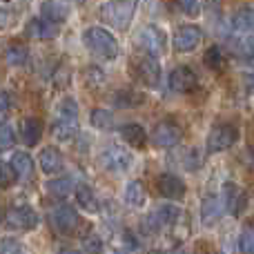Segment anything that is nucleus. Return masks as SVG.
<instances>
[{
  "label": "nucleus",
  "mask_w": 254,
  "mask_h": 254,
  "mask_svg": "<svg viewBox=\"0 0 254 254\" xmlns=\"http://www.w3.org/2000/svg\"><path fill=\"white\" fill-rule=\"evenodd\" d=\"M136 7H138V0H110L103 4L98 13H101L103 22H107L119 31H125L134 20Z\"/></svg>",
  "instance_id": "obj_1"
},
{
  "label": "nucleus",
  "mask_w": 254,
  "mask_h": 254,
  "mask_svg": "<svg viewBox=\"0 0 254 254\" xmlns=\"http://www.w3.org/2000/svg\"><path fill=\"white\" fill-rule=\"evenodd\" d=\"M83 43L94 56L105 58V61H114L119 56V43L116 38L103 27H89L83 34Z\"/></svg>",
  "instance_id": "obj_2"
},
{
  "label": "nucleus",
  "mask_w": 254,
  "mask_h": 254,
  "mask_svg": "<svg viewBox=\"0 0 254 254\" xmlns=\"http://www.w3.org/2000/svg\"><path fill=\"white\" fill-rule=\"evenodd\" d=\"M52 134L56 136L58 140H71L76 134H78V107L71 98L63 101L56 110V121H54Z\"/></svg>",
  "instance_id": "obj_3"
},
{
  "label": "nucleus",
  "mask_w": 254,
  "mask_h": 254,
  "mask_svg": "<svg viewBox=\"0 0 254 254\" xmlns=\"http://www.w3.org/2000/svg\"><path fill=\"white\" fill-rule=\"evenodd\" d=\"M131 74L138 83L147 85V87H156L161 83V65H158L156 56L152 54H140V56L131 58Z\"/></svg>",
  "instance_id": "obj_4"
},
{
  "label": "nucleus",
  "mask_w": 254,
  "mask_h": 254,
  "mask_svg": "<svg viewBox=\"0 0 254 254\" xmlns=\"http://www.w3.org/2000/svg\"><path fill=\"white\" fill-rule=\"evenodd\" d=\"M239 140V129L234 127L232 123H219L210 129L207 134V154H219V152H225L230 149L234 143Z\"/></svg>",
  "instance_id": "obj_5"
},
{
  "label": "nucleus",
  "mask_w": 254,
  "mask_h": 254,
  "mask_svg": "<svg viewBox=\"0 0 254 254\" xmlns=\"http://www.w3.org/2000/svg\"><path fill=\"white\" fill-rule=\"evenodd\" d=\"M136 45L143 49L145 54H152V56H161L167 47V36L161 27L156 25H147L138 31L136 36Z\"/></svg>",
  "instance_id": "obj_6"
},
{
  "label": "nucleus",
  "mask_w": 254,
  "mask_h": 254,
  "mask_svg": "<svg viewBox=\"0 0 254 254\" xmlns=\"http://www.w3.org/2000/svg\"><path fill=\"white\" fill-rule=\"evenodd\" d=\"M181 138H183V129L174 121H161L152 129V143L161 149L176 147L181 143Z\"/></svg>",
  "instance_id": "obj_7"
},
{
  "label": "nucleus",
  "mask_w": 254,
  "mask_h": 254,
  "mask_svg": "<svg viewBox=\"0 0 254 254\" xmlns=\"http://www.w3.org/2000/svg\"><path fill=\"white\" fill-rule=\"evenodd\" d=\"M167 85H170L172 92L176 94H190L198 87V76L192 67L188 65H179L170 71V78H167Z\"/></svg>",
  "instance_id": "obj_8"
},
{
  "label": "nucleus",
  "mask_w": 254,
  "mask_h": 254,
  "mask_svg": "<svg viewBox=\"0 0 254 254\" xmlns=\"http://www.w3.org/2000/svg\"><path fill=\"white\" fill-rule=\"evenodd\" d=\"M98 161H101V165L105 167L107 172H116V174H121V172H125L127 167L131 165V154L127 152L125 147L110 145V147H105L101 152Z\"/></svg>",
  "instance_id": "obj_9"
},
{
  "label": "nucleus",
  "mask_w": 254,
  "mask_h": 254,
  "mask_svg": "<svg viewBox=\"0 0 254 254\" xmlns=\"http://www.w3.org/2000/svg\"><path fill=\"white\" fill-rule=\"evenodd\" d=\"M181 210L174 205H161L154 212H149L147 219H145V225H147L149 232H161L165 228H172V225L179 221Z\"/></svg>",
  "instance_id": "obj_10"
},
{
  "label": "nucleus",
  "mask_w": 254,
  "mask_h": 254,
  "mask_svg": "<svg viewBox=\"0 0 254 254\" xmlns=\"http://www.w3.org/2000/svg\"><path fill=\"white\" fill-rule=\"evenodd\" d=\"M52 225L58 230L61 234H76L80 230V216L78 212L74 210V207H56V210L52 212Z\"/></svg>",
  "instance_id": "obj_11"
},
{
  "label": "nucleus",
  "mask_w": 254,
  "mask_h": 254,
  "mask_svg": "<svg viewBox=\"0 0 254 254\" xmlns=\"http://www.w3.org/2000/svg\"><path fill=\"white\" fill-rule=\"evenodd\" d=\"M203 40V31L198 29L196 25H183L176 29L174 38H172V43H174V49L181 54H190L194 52V49L201 45Z\"/></svg>",
  "instance_id": "obj_12"
},
{
  "label": "nucleus",
  "mask_w": 254,
  "mask_h": 254,
  "mask_svg": "<svg viewBox=\"0 0 254 254\" xmlns=\"http://www.w3.org/2000/svg\"><path fill=\"white\" fill-rule=\"evenodd\" d=\"M7 223L16 230H36L38 228V214L29 205H13L7 212Z\"/></svg>",
  "instance_id": "obj_13"
},
{
  "label": "nucleus",
  "mask_w": 254,
  "mask_h": 254,
  "mask_svg": "<svg viewBox=\"0 0 254 254\" xmlns=\"http://www.w3.org/2000/svg\"><path fill=\"white\" fill-rule=\"evenodd\" d=\"M156 190L161 192V196H165V198H170V201H181V198L185 196V183H183V179H179L176 174H161L156 179Z\"/></svg>",
  "instance_id": "obj_14"
},
{
  "label": "nucleus",
  "mask_w": 254,
  "mask_h": 254,
  "mask_svg": "<svg viewBox=\"0 0 254 254\" xmlns=\"http://www.w3.org/2000/svg\"><path fill=\"white\" fill-rule=\"evenodd\" d=\"M40 16L49 22L61 25V22H65L67 16H69V2H67V0H45V2L40 4Z\"/></svg>",
  "instance_id": "obj_15"
},
{
  "label": "nucleus",
  "mask_w": 254,
  "mask_h": 254,
  "mask_svg": "<svg viewBox=\"0 0 254 254\" xmlns=\"http://www.w3.org/2000/svg\"><path fill=\"white\" fill-rule=\"evenodd\" d=\"M43 131H45V125H43L40 119H36V116H27V119H22L20 136H22V143H25L27 147L38 145L40 138H43Z\"/></svg>",
  "instance_id": "obj_16"
},
{
  "label": "nucleus",
  "mask_w": 254,
  "mask_h": 254,
  "mask_svg": "<svg viewBox=\"0 0 254 254\" xmlns=\"http://www.w3.org/2000/svg\"><path fill=\"white\" fill-rule=\"evenodd\" d=\"M27 36L36 38V40H52L58 36V25L45 20L43 16L34 18V20H29V25H27Z\"/></svg>",
  "instance_id": "obj_17"
},
{
  "label": "nucleus",
  "mask_w": 254,
  "mask_h": 254,
  "mask_svg": "<svg viewBox=\"0 0 254 254\" xmlns=\"http://www.w3.org/2000/svg\"><path fill=\"white\" fill-rule=\"evenodd\" d=\"M38 163H40V170L45 174H58L63 170V154L58 147L54 145H47L43 147V152L38 154Z\"/></svg>",
  "instance_id": "obj_18"
},
{
  "label": "nucleus",
  "mask_w": 254,
  "mask_h": 254,
  "mask_svg": "<svg viewBox=\"0 0 254 254\" xmlns=\"http://www.w3.org/2000/svg\"><path fill=\"white\" fill-rule=\"evenodd\" d=\"M223 212H225V205H223V201H221V198H216V196L205 198V201H203V207H201V221H203V225L216 223V221L223 216Z\"/></svg>",
  "instance_id": "obj_19"
},
{
  "label": "nucleus",
  "mask_w": 254,
  "mask_h": 254,
  "mask_svg": "<svg viewBox=\"0 0 254 254\" xmlns=\"http://www.w3.org/2000/svg\"><path fill=\"white\" fill-rule=\"evenodd\" d=\"M121 138H123L127 145L136 147V149L145 147V143H147V134H145V129L136 123H127V125L121 127Z\"/></svg>",
  "instance_id": "obj_20"
},
{
  "label": "nucleus",
  "mask_w": 254,
  "mask_h": 254,
  "mask_svg": "<svg viewBox=\"0 0 254 254\" xmlns=\"http://www.w3.org/2000/svg\"><path fill=\"white\" fill-rule=\"evenodd\" d=\"M232 27L239 34H250V31H254V7L237 9L232 16Z\"/></svg>",
  "instance_id": "obj_21"
},
{
  "label": "nucleus",
  "mask_w": 254,
  "mask_h": 254,
  "mask_svg": "<svg viewBox=\"0 0 254 254\" xmlns=\"http://www.w3.org/2000/svg\"><path fill=\"white\" fill-rule=\"evenodd\" d=\"M241 203H243V192L234 183H225V188H223V205H225V210H228L230 214L239 216V212H241Z\"/></svg>",
  "instance_id": "obj_22"
},
{
  "label": "nucleus",
  "mask_w": 254,
  "mask_h": 254,
  "mask_svg": "<svg viewBox=\"0 0 254 254\" xmlns=\"http://www.w3.org/2000/svg\"><path fill=\"white\" fill-rule=\"evenodd\" d=\"M2 58H4L7 65L22 67V65H27V61H29V49H27L25 45H20V43H11V45H7Z\"/></svg>",
  "instance_id": "obj_23"
},
{
  "label": "nucleus",
  "mask_w": 254,
  "mask_h": 254,
  "mask_svg": "<svg viewBox=\"0 0 254 254\" xmlns=\"http://www.w3.org/2000/svg\"><path fill=\"white\" fill-rule=\"evenodd\" d=\"M112 98H114V105L119 107V110H131V107L143 105V103H145L143 94L134 92V89H119V92H116Z\"/></svg>",
  "instance_id": "obj_24"
},
{
  "label": "nucleus",
  "mask_w": 254,
  "mask_h": 254,
  "mask_svg": "<svg viewBox=\"0 0 254 254\" xmlns=\"http://www.w3.org/2000/svg\"><path fill=\"white\" fill-rule=\"evenodd\" d=\"M47 190L52 196H58V198H67L71 192H76V183L71 176H61V179H54L47 183Z\"/></svg>",
  "instance_id": "obj_25"
},
{
  "label": "nucleus",
  "mask_w": 254,
  "mask_h": 254,
  "mask_svg": "<svg viewBox=\"0 0 254 254\" xmlns=\"http://www.w3.org/2000/svg\"><path fill=\"white\" fill-rule=\"evenodd\" d=\"M76 201L85 212H98V198L89 185H76Z\"/></svg>",
  "instance_id": "obj_26"
},
{
  "label": "nucleus",
  "mask_w": 254,
  "mask_h": 254,
  "mask_svg": "<svg viewBox=\"0 0 254 254\" xmlns=\"http://www.w3.org/2000/svg\"><path fill=\"white\" fill-rule=\"evenodd\" d=\"M11 167L18 179H29L31 172H34V161H31V156L27 152H16L11 156Z\"/></svg>",
  "instance_id": "obj_27"
},
{
  "label": "nucleus",
  "mask_w": 254,
  "mask_h": 254,
  "mask_svg": "<svg viewBox=\"0 0 254 254\" xmlns=\"http://www.w3.org/2000/svg\"><path fill=\"white\" fill-rule=\"evenodd\" d=\"M125 203L129 207H143L145 205V185L140 181H129L125 188Z\"/></svg>",
  "instance_id": "obj_28"
},
{
  "label": "nucleus",
  "mask_w": 254,
  "mask_h": 254,
  "mask_svg": "<svg viewBox=\"0 0 254 254\" xmlns=\"http://www.w3.org/2000/svg\"><path fill=\"white\" fill-rule=\"evenodd\" d=\"M203 61H205V65L210 67L212 71H221L225 67V54H223V49H221L219 45H212V47L205 52Z\"/></svg>",
  "instance_id": "obj_29"
},
{
  "label": "nucleus",
  "mask_w": 254,
  "mask_h": 254,
  "mask_svg": "<svg viewBox=\"0 0 254 254\" xmlns=\"http://www.w3.org/2000/svg\"><path fill=\"white\" fill-rule=\"evenodd\" d=\"M92 125L96 129H114L116 121H114V114L110 110H92Z\"/></svg>",
  "instance_id": "obj_30"
},
{
  "label": "nucleus",
  "mask_w": 254,
  "mask_h": 254,
  "mask_svg": "<svg viewBox=\"0 0 254 254\" xmlns=\"http://www.w3.org/2000/svg\"><path fill=\"white\" fill-rule=\"evenodd\" d=\"M234 52L241 58L243 63H254V38L246 36V38H239L234 43Z\"/></svg>",
  "instance_id": "obj_31"
},
{
  "label": "nucleus",
  "mask_w": 254,
  "mask_h": 254,
  "mask_svg": "<svg viewBox=\"0 0 254 254\" xmlns=\"http://www.w3.org/2000/svg\"><path fill=\"white\" fill-rule=\"evenodd\" d=\"M80 252L83 254H101L103 252V241L96 234H87L83 239V246H80Z\"/></svg>",
  "instance_id": "obj_32"
},
{
  "label": "nucleus",
  "mask_w": 254,
  "mask_h": 254,
  "mask_svg": "<svg viewBox=\"0 0 254 254\" xmlns=\"http://www.w3.org/2000/svg\"><path fill=\"white\" fill-rule=\"evenodd\" d=\"M239 252L241 254H254V230L246 228L239 237Z\"/></svg>",
  "instance_id": "obj_33"
},
{
  "label": "nucleus",
  "mask_w": 254,
  "mask_h": 254,
  "mask_svg": "<svg viewBox=\"0 0 254 254\" xmlns=\"http://www.w3.org/2000/svg\"><path fill=\"white\" fill-rule=\"evenodd\" d=\"M0 254H22V246L18 239L4 237L0 239Z\"/></svg>",
  "instance_id": "obj_34"
},
{
  "label": "nucleus",
  "mask_w": 254,
  "mask_h": 254,
  "mask_svg": "<svg viewBox=\"0 0 254 254\" xmlns=\"http://www.w3.org/2000/svg\"><path fill=\"white\" fill-rule=\"evenodd\" d=\"M13 143H16V131H13V127L2 125L0 127V149H11Z\"/></svg>",
  "instance_id": "obj_35"
},
{
  "label": "nucleus",
  "mask_w": 254,
  "mask_h": 254,
  "mask_svg": "<svg viewBox=\"0 0 254 254\" xmlns=\"http://www.w3.org/2000/svg\"><path fill=\"white\" fill-rule=\"evenodd\" d=\"M13 181H16V172L11 163H0V188H9Z\"/></svg>",
  "instance_id": "obj_36"
},
{
  "label": "nucleus",
  "mask_w": 254,
  "mask_h": 254,
  "mask_svg": "<svg viewBox=\"0 0 254 254\" xmlns=\"http://www.w3.org/2000/svg\"><path fill=\"white\" fill-rule=\"evenodd\" d=\"M179 2V9L185 13V16H198L201 13V2L198 0H176Z\"/></svg>",
  "instance_id": "obj_37"
},
{
  "label": "nucleus",
  "mask_w": 254,
  "mask_h": 254,
  "mask_svg": "<svg viewBox=\"0 0 254 254\" xmlns=\"http://www.w3.org/2000/svg\"><path fill=\"white\" fill-rule=\"evenodd\" d=\"M13 22H16V16H13L9 9H2V7H0V29H9Z\"/></svg>",
  "instance_id": "obj_38"
},
{
  "label": "nucleus",
  "mask_w": 254,
  "mask_h": 254,
  "mask_svg": "<svg viewBox=\"0 0 254 254\" xmlns=\"http://www.w3.org/2000/svg\"><path fill=\"white\" fill-rule=\"evenodd\" d=\"M7 116H9V105L0 101V127L7 123Z\"/></svg>",
  "instance_id": "obj_39"
},
{
  "label": "nucleus",
  "mask_w": 254,
  "mask_h": 254,
  "mask_svg": "<svg viewBox=\"0 0 254 254\" xmlns=\"http://www.w3.org/2000/svg\"><path fill=\"white\" fill-rule=\"evenodd\" d=\"M207 2V7H212L214 11H219V7H221V0H205Z\"/></svg>",
  "instance_id": "obj_40"
},
{
  "label": "nucleus",
  "mask_w": 254,
  "mask_h": 254,
  "mask_svg": "<svg viewBox=\"0 0 254 254\" xmlns=\"http://www.w3.org/2000/svg\"><path fill=\"white\" fill-rule=\"evenodd\" d=\"M149 254H172V252H163V250H154V252H149ZM176 254H181V252H176Z\"/></svg>",
  "instance_id": "obj_41"
},
{
  "label": "nucleus",
  "mask_w": 254,
  "mask_h": 254,
  "mask_svg": "<svg viewBox=\"0 0 254 254\" xmlns=\"http://www.w3.org/2000/svg\"><path fill=\"white\" fill-rule=\"evenodd\" d=\"M63 254H78V252H71V250H65V252H63Z\"/></svg>",
  "instance_id": "obj_42"
}]
</instances>
